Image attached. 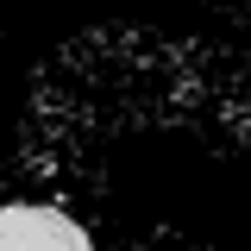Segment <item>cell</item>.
I'll return each mask as SVG.
<instances>
[{
  "label": "cell",
  "mask_w": 251,
  "mask_h": 251,
  "mask_svg": "<svg viewBox=\"0 0 251 251\" xmlns=\"http://www.w3.org/2000/svg\"><path fill=\"white\" fill-rule=\"evenodd\" d=\"M0 251H88V245L57 214H6L0 220Z\"/></svg>",
  "instance_id": "1"
}]
</instances>
